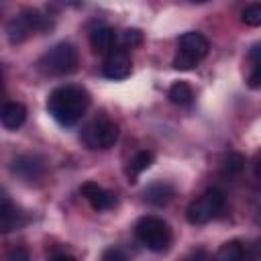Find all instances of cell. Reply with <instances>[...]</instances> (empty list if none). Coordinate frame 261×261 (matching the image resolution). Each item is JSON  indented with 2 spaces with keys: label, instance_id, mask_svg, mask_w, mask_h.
Segmentation results:
<instances>
[{
  "label": "cell",
  "instance_id": "30bf717a",
  "mask_svg": "<svg viewBox=\"0 0 261 261\" xmlns=\"http://www.w3.org/2000/svg\"><path fill=\"white\" fill-rule=\"evenodd\" d=\"M102 73L110 80H124L130 73V57L124 51H112L102 65Z\"/></svg>",
  "mask_w": 261,
  "mask_h": 261
},
{
  "label": "cell",
  "instance_id": "5bb4252c",
  "mask_svg": "<svg viewBox=\"0 0 261 261\" xmlns=\"http://www.w3.org/2000/svg\"><path fill=\"white\" fill-rule=\"evenodd\" d=\"M153 159H155L153 151H147V149L137 151V153L128 159V163H126V177H128V181H130V184H135V181H137V177H139L145 169H149V167H151Z\"/></svg>",
  "mask_w": 261,
  "mask_h": 261
},
{
  "label": "cell",
  "instance_id": "5b68a950",
  "mask_svg": "<svg viewBox=\"0 0 261 261\" xmlns=\"http://www.w3.org/2000/svg\"><path fill=\"white\" fill-rule=\"evenodd\" d=\"M222 208H224V192L218 188H210L188 206V220L192 224H204L212 220Z\"/></svg>",
  "mask_w": 261,
  "mask_h": 261
},
{
  "label": "cell",
  "instance_id": "6da1fadb",
  "mask_svg": "<svg viewBox=\"0 0 261 261\" xmlns=\"http://www.w3.org/2000/svg\"><path fill=\"white\" fill-rule=\"evenodd\" d=\"M88 106H90V96L80 86L55 88L47 98V110L61 126H73L75 122H80Z\"/></svg>",
  "mask_w": 261,
  "mask_h": 261
},
{
  "label": "cell",
  "instance_id": "603a6c76",
  "mask_svg": "<svg viewBox=\"0 0 261 261\" xmlns=\"http://www.w3.org/2000/svg\"><path fill=\"white\" fill-rule=\"evenodd\" d=\"M184 261H210V257H208L206 249H194L192 253H188L184 257Z\"/></svg>",
  "mask_w": 261,
  "mask_h": 261
},
{
  "label": "cell",
  "instance_id": "ac0fdd59",
  "mask_svg": "<svg viewBox=\"0 0 261 261\" xmlns=\"http://www.w3.org/2000/svg\"><path fill=\"white\" fill-rule=\"evenodd\" d=\"M245 169V157L241 153H228L224 157V163H222V175L226 177H234L239 175L241 171Z\"/></svg>",
  "mask_w": 261,
  "mask_h": 261
},
{
  "label": "cell",
  "instance_id": "3957f363",
  "mask_svg": "<svg viewBox=\"0 0 261 261\" xmlns=\"http://www.w3.org/2000/svg\"><path fill=\"white\" fill-rule=\"evenodd\" d=\"M210 43L202 33H186L179 37V47H177V55L173 59V67L188 71L194 69L206 55H208Z\"/></svg>",
  "mask_w": 261,
  "mask_h": 261
},
{
  "label": "cell",
  "instance_id": "484cf974",
  "mask_svg": "<svg viewBox=\"0 0 261 261\" xmlns=\"http://www.w3.org/2000/svg\"><path fill=\"white\" fill-rule=\"evenodd\" d=\"M0 94H2V67H0Z\"/></svg>",
  "mask_w": 261,
  "mask_h": 261
},
{
  "label": "cell",
  "instance_id": "cb8c5ba5",
  "mask_svg": "<svg viewBox=\"0 0 261 261\" xmlns=\"http://www.w3.org/2000/svg\"><path fill=\"white\" fill-rule=\"evenodd\" d=\"M259 80H261V71H259V65L253 67V73L249 75V86L251 88H257L259 86Z\"/></svg>",
  "mask_w": 261,
  "mask_h": 261
},
{
  "label": "cell",
  "instance_id": "d4e9b609",
  "mask_svg": "<svg viewBox=\"0 0 261 261\" xmlns=\"http://www.w3.org/2000/svg\"><path fill=\"white\" fill-rule=\"evenodd\" d=\"M49 261H75L71 255H57V257H53V259H49Z\"/></svg>",
  "mask_w": 261,
  "mask_h": 261
},
{
  "label": "cell",
  "instance_id": "ba28073f",
  "mask_svg": "<svg viewBox=\"0 0 261 261\" xmlns=\"http://www.w3.org/2000/svg\"><path fill=\"white\" fill-rule=\"evenodd\" d=\"M12 171L27 179V181H33V179H39L43 177L45 173V161L37 155H18L14 161H12Z\"/></svg>",
  "mask_w": 261,
  "mask_h": 261
},
{
  "label": "cell",
  "instance_id": "7c38bea8",
  "mask_svg": "<svg viewBox=\"0 0 261 261\" xmlns=\"http://www.w3.org/2000/svg\"><path fill=\"white\" fill-rule=\"evenodd\" d=\"M173 196H175V190L167 181H153L145 188V200L153 206H165L173 200Z\"/></svg>",
  "mask_w": 261,
  "mask_h": 261
},
{
  "label": "cell",
  "instance_id": "d6986e66",
  "mask_svg": "<svg viewBox=\"0 0 261 261\" xmlns=\"http://www.w3.org/2000/svg\"><path fill=\"white\" fill-rule=\"evenodd\" d=\"M243 22L249 27H259L261 24V4H249L243 10Z\"/></svg>",
  "mask_w": 261,
  "mask_h": 261
},
{
  "label": "cell",
  "instance_id": "2e32d148",
  "mask_svg": "<svg viewBox=\"0 0 261 261\" xmlns=\"http://www.w3.org/2000/svg\"><path fill=\"white\" fill-rule=\"evenodd\" d=\"M192 98H194V92L186 82H175L169 88V100L177 106H188L192 102Z\"/></svg>",
  "mask_w": 261,
  "mask_h": 261
},
{
  "label": "cell",
  "instance_id": "9a60e30c",
  "mask_svg": "<svg viewBox=\"0 0 261 261\" xmlns=\"http://www.w3.org/2000/svg\"><path fill=\"white\" fill-rule=\"evenodd\" d=\"M214 261H245V247L241 241H228L218 251Z\"/></svg>",
  "mask_w": 261,
  "mask_h": 261
},
{
  "label": "cell",
  "instance_id": "8992f818",
  "mask_svg": "<svg viewBox=\"0 0 261 261\" xmlns=\"http://www.w3.org/2000/svg\"><path fill=\"white\" fill-rule=\"evenodd\" d=\"M118 139V126L100 116L92 120L84 130H82V141L86 143L88 149H110Z\"/></svg>",
  "mask_w": 261,
  "mask_h": 261
},
{
  "label": "cell",
  "instance_id": "7a4b0ae2",
  "mask_svg": "<svg viewBox=\"0 0 261 261\" xmlns=\"http://www.w3.org/2000/svg\"><path fill=\"white\" fill-rule=\"evenodd\" d=\"M135 234L153 253H163L171 245V228L157 216H143L135 226Z\"/></svg>",
  "mask_w": 261,
  "mask_h": 261
},
{
  "label": "cell",
  "instance_id": "277c9868",
  "mask_svg": "<svg viewBox=\"0 0 261 261\" xmlns=\"http://www.w3.org/2000/svg\"><path fill=\"white\" fill-rule=\"evenodd\" d=\"M80 63V57H77V49L71 45V43H57L55 47H51L39 61L41 69L45 73H51V75H65V73H71L75 71Z\"/></svg>",
  "mask_w": 261,
  "mask_h": 261
},
{
  "label": "cell",
  "instance_id": "9c48e42d",
  "mask_svg": "<svg viewBox=\"0 0 261 261\" xmlns=\"http://www.w3.org/2000/svg\"><path fill=\"white\" fill-rule=\"evenodd\" d=\"M27 224V216L10 200L0 196V232H12Z\"/></svg>",
  "mask_w": 261,
  "mask_h": 261
},
{
  "label": "cell",
  "instance_id": "52a82bcc",
  "mask_svg": "<svg viewBox=\"0 0 261 261\" xmlns=\"http://www.w3.org/2000/svg\"><path fill=\"white\" fill-rule=\"evenodd\" d=\"M80 192H82V196L90 202V206H92L94 210H110V208L116 206V196H114L112 192L104 190L102 186H98L96 181H86V184H82Z\"/></svg>",
  "mask_w": 261,
  "mask_h": 261
},
{
  "label": "cell",
  "instance_id": "44dd1931",
  "mask_svg": "<svg viewBox=\"0 0 261 261\" xmlns=\"http://www.w3.org/2000/svg\"><path fill=\"white\" fill-rule=\"evenodd\" d=\"M6 261H31V253H29V249H24V247H16V249H12V251L8 253Z\"/></svg>",
  "mask_w": 261,
  "mask_h": 261
},
{
  "label": "cell",
  "instance_id": "e0dca14e",
  "mask_svg": "<svg viewBox=\"0 0 261 261\" xmlns=\"http://www.w3.org/2000/svg\"><path fill=\"white\" fill-rule=\"evenodd\" d=\"M29 35H31V29H29V24L24 22V18L20 14L8 22V39H10V43H22Z\"/></svg>",
  "mask_w": 261,
  "mask_h": 261
},
{
  "label": "cell",
  "instance_id": "8fae6325",
  "mask_svg": "<svg viewBox=\"0 0 261 261\" xmlns=\"http://www.w3.org/2000/svg\"><path fill=\"white\" fill-rule=\"evenodd\" d=\"M27 120V108L20 102H6L0 108V122L8 130H16L24 124Z\"/></svg>",
  "mask_w": 261,
  "mask_h": 261
},
{
  "label": "cell",
  "instance_id": "ffe728a7",
  "mask_svg": "<svg viewBox=\"0 0 261 261\" xmlns=\"http://www.w3.org/2000/svg\"><path fill=\"white\" fill-rule=\"evenodd\" d=\"M102 261H126V255H124L122 249H118V247H110V249L104 251Z\"/></svg>",
  "mask_w": 261,
  "mask_h": 261
},
{
  "label": "cell",
  "instance_id": "7402d4cb",
  "mask_svg": "<svg viewBox=\"0 0 261 261\" xmlns=\"http://www.w3.org/2000/svg\"><path fill=\"white\" fill-rule=\"evenodd\" d=\"M122 43L128 47H135V45H139L141 43V33L137 31V29H128V31H124V35H122Z\"/></svg>",
  "mask_w": 261,
  "mask_h": 261
},
{
  "label": "cell",
  "instance_id": "4fadbf2b",
  "mask_svg": "<svg viewBox=\"0 0 261 261\" xmlns=\"http://www.w3.org/2000/svg\"><path fill=\"white\" fill-rule=\"evenodd\" d=\"M90 45L96 53H110L116 45V33L110 27H98L90 35Z\"/></svg>",
  "mask_w": 261,
  "mask_h": 261
}]
</instances>
